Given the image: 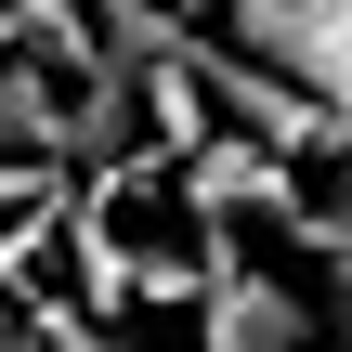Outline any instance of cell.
I'll list each match as a JSON object with an SVG mask.
<instances>
[{
    "instance_id": "6da1fadb",
    "label": "cell",
    "mask_w": 352,
    "mask_h": 352,
    "mask_svg": "<svg viewBox=\"0 0 352 352\" xmlns=\"http://www.w3.org/2000/svg\"><path fill=\"white\" fill-rule=\"evenodd\" d=\"M222 39L261 52V65H287L352 144V0H222Z\"/></svg>"
},
{
    "instance_id": "7a4b0ae2",
    "label": "cell",
    "mask_w": 352,
    "mask_h": 352,
    "mask_svg": "<svg viewBox=\"0 0 352 352\" xmlns=\"http://www.w3.org/2000/svg\"><path fill=\"white\" fill-rule=\"evenodd\" d=\"M196 91L235 118V144H261V157H327L340 144V118L287 78V65H261V52H235V39H209L196 26Z\"/></svg>"
},
{
    "instance_id": "3957f363",
    "label": "cell",
    "mask_w": 352,
    "mask_h": 352,
    "mask_svg": "<svg viewBox=\"0 0 352 352\" xmlns=\"http://www.w3.org/2000/svg\"><path fill=\"white\" fill-rule=\"evenodd\" d=\"M183 209L209 222V235H235V222H300L314 196L287 183V157H261V144H235V131H196V157H183Z\"/></svg>"
},
{
    "instance_id": "277c9868",
    "label": "cell",
    "mask_w": 352,
    "mask_h": 352,
    "mask_svg": "<svg viewBox=\"0 0 352 352\" xmlns=\"http://www.w3.org/2000/svg\"><path fill=\"white\" fill-rule=\"evenodd\" d=\"M196 352H314V314H300V287H274V274H248V261H209V287H196Z\"/></svg>"
},
{
    "instance_id": "5b68a950",
    "label": "cell",
    "mask_w": 352,
    "mask_h": 352,
    "mask_svg": "<svg viewBox=\"0 0 352 352\" xmlns=\"http://www.w3.org/2000/svg\"><path fill=\"white\" fill-rule=\"evenodd\" d=\"M0 157L65 170V91H52V65H39V52H13V39H0Z\"/></svg>"
},
{
    "instance_id": "8992f818",
    "label": "cell",
    "mask_w": 352,
    "mask_h": 352,
    "mask_svg": "<svg viewBox=\"0 0 352 352\" xmlns=\"http://www.w3.org/2000/svg\"><path fill=\"white\" fill-rule=\"evenodd\" d=\"M26 327H39V352H131L104 314H78V300H52V314H26Z\"/></svg>"
},
{
    "instance_id": "52a82bcc",
    "label": "cell",
    "mask_w": 352,
    "mask_h": 352,
    "mask_svg": "<svg viewBox=\"0 0 352 352\" xmlns=\"http://www.w3.org/2000/svg\"><path fill=\"white\" fill-rule=\"evenodd\" d=\"M300 222H314V235H340V248H352V144H340V183H327V209H300Z\"/></svg>"
},
{
    "instance_id": "ba28073f",
    "label": "cell",
    "mask_w": 352,
    "mask_h": 352,
    "mask_svg": "<svg viewBox=\"0 0 352 352\" xmlns=\"http://www.w3.org/2000/svg\"><path fill=\"white\" fill-rule=\"evenodd\" d=\"M39 196H52V170H26V157H0V222H13V209H39Z\"/></svg>"
},
{
    "instance_id": "9c48e42d",
    "label": "cell",
    "mask_w": 352,
    "mask_h": 352,
    "mask_svg": "<svg viewBox=\"0 0 352 352\" xmlns=\"http://www.w3.org/2000/svg\"><path fill=\"white\" fill-rule=\"evenodd\" d=\"M287 235H300V248H314V261L340 274V327H352V248H340V235H314V222H287Z\"/></svg>"
},
{
    "instance_id": "30bf717a",
    "label": "cell",
    "mask_w": 352,
    "mask_h": 352,
    "mask_svg": "<svg viewBox=\"0 0 352 352\" xmlns=\"http://www.w3.org/2000/svg\"><path fill=\"white\" fill-rule=\"evenodd\" d=\"M0 352H39V327H26V300H0Z\"/></svg>"
},
{
    "instance_id": "8fae6325",
    "label": "cell",
    "mask_w": 352,
    "mask_h": 352,
    "mask_svg": "<svg viewBox=\"0 0 352 352\" xmlns=\"http://www.w3.org/2000/svg\"><path fill=\"white\" fill-rule=\"evenodd\" d=\"M170 13H209V0H170Z\"/></svg>"
}]
</instances>
